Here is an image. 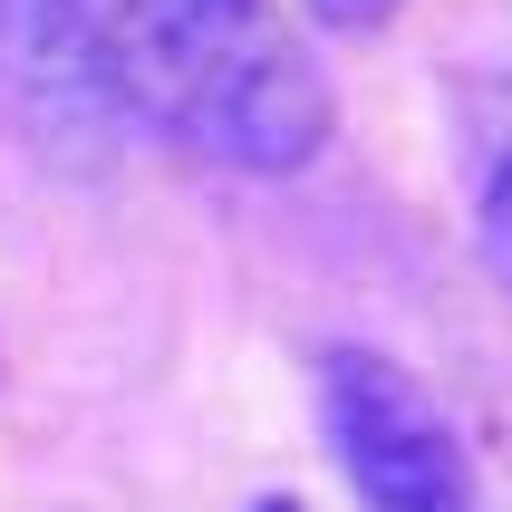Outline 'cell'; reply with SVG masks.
I'll list each match as a JSON object with an SVG mask.
<instances>
[{"mask_svg": "<svg viewBox=\"0 0 512 512\" xmlns=\"http://www.w3.org/2000/svg\"><path fill=\"white\" fill-rule=\"evenodd\" d=\"M319 416H329V445H339L358 512H484L455 416L387 348H329L319 358Z\"/></svg>", "mask_w": 512, "mask_h": 512, "instance_id": "cell-2", "label": "cell"}, {"mask_svg": "<svg viewBox=\"0 0 512 512\" xmlns=\"http://www.w3.org/2000/svg\"><path fill=\"white\" fill-rule=\"evenodd\" d=\"M116 107L165 126L223 174H300L339 126V97L252 0H87Z\"/></svg>", "mask_w": 512, "mask_h": 512, "instance_id": "cell-1", "label": "cell"}, {"mask_svg": "<svg viewBox=\"0 0 512 512\" xmlns=\"http://www.w3.org/2000/svg\"><path fill=\"white\" fill-rule=\"evenodd\" d=\"M310 10H319L329 29H387V20L406 10V0H310Z\"/></svg>", "mask_w": 512, "mask_h": 512, "instance_id": "cell-4", "label": "cell"}, {"mask_svg": "<svg viewBox=\"0 0 512 512\" xmlns=\"http://www.w3.org/2000/svg\"><path fill=\"white\" fill-rule=\"evenodd\" d=\"M252 512H300V503H290V493H261V503Z\"/></svg>", "mask_w": 512, "mask_h": 512, "instance_id": "cell-5", "label": "cell"}, {"mask_svg": "<svg viewBox=\"0 0 512 512\" xmlns=\"http://www.w3.org/2000/svg\"><path fill=\"white\" fill-rule=\"evenodd\" d=\"M474 232H484V261L503 271V290H512V155H493L484 194H474Z\"/></svg>", "mask_w": 512, "mask_h": 512, "instance_id": "cell-3", "label": "cell"}]
</instances>
